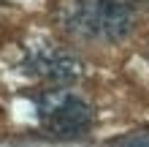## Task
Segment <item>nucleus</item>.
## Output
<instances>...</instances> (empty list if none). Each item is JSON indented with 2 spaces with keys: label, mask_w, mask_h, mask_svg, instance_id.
<instances>
[{
  "label": "nucleus",
  "mask_w": 149,
  "mask_h": 147,
  "mask_svg": "<svg viewBox=\"0 0 149 147\" xmlns=\"http://www.w3.org/2000/svg\"><path fill=\"white\" fill-rule=\"evenodd\" d=\"M22 71L36 76V79H43V82L65 84V82H76L84 74V63L76 55H71V52H65L60 46L38 44V46H30L24 52Z\"/></svg>",
  "instance_id": "3"
},
{
  "label": "nucleus",
  "mask_w": 149,
  "mask_h": 147,
  "mask_svg": "<svg viewBox=\"0 0 149 147\" xmlns=\"http://www.w3.org/2000/svg\"><path fill=\"white\" fill-rule=\"evenodd\" d=\"M38 123L54 139H76L92 128V106L76 93L68 90H46L36 98Z\"/></svg>",
  "instance_id": "2"
},
{
  "label": "nucleus",
  "mask_w": 149,
  "mask_h": 147,
  "mask_svg": "<svg viewBox=\"0 0 149 147\" xmlns=\"http://www.w3.org/2000/svg\"><path fill=\"white\" fill-rule=\"evenodd\" d=\"M117 147H149V131H133V134L122 136Z\"/></svg>",
  "instance_id": "4"
},
{
  "label": "nucleus",
  "mask_w": 149,
  "mask_h": 147,
  "mask_svg": "<svg viewBox=\"0 0 149 147\" xmlns=\"http://www.w3.org/2000/svg\"><path fill=\"white\" fill-rule=\"evenodd\" d=\"M57 19L76 38L111 44L130 33L133 6L130 0H63Z\"/></svg>",
  "instance_id": "1"
}]
</instances>
